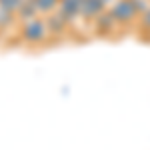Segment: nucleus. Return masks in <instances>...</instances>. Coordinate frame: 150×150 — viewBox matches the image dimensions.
Wrapping results in <instances>:
<instances>
[{
  "label": "nucleus",
  "mask_w": 150,
  "mask_h": 150,
  "mask_svg": "<svg viewBox=\"0 0 150 150\" xmlns=\"http://www.w3.org/2000/svg\"><path fill=\"white\" fill-rule=\"evenodd\" d=\"M48 26H46V20L44 18H32V20H28V22L22 24V28H20V36H22V40L26 44H40V42H44L48 38Z\"/></svg>",
  "instance_id": "obj_1"
},
{
  "label": "nucleus",
  "mask_w": 150,
  "mask_h": 150,
  "mask_svg": "<svg viewBox=\"0 0 150 150\" xmlns=\"http://www.w3.org/2000/svg\"><path fill=\"white\" fill-rule=\"evenodd\" d=\"M108 10H110V14L114 16V20L118 24L132 22L136 18V14H138L136 6H134V0H114Z\"/></svg>",
  "instance_id": "obj_2"
},
{
  "label": "nucleus",
  "mask_w": 150,
  "mask_h": 150,
  "mask_svg": "<svg viewBox=\"0 0 150 150\" xmlns=\"http://www.w3.org/2000/svg\"><path fill=\"white\" fill-rule=\"evenodd\" d=\"M114 0H82L80 16H84V18H96L98 14L108 10V6Z\"/></svg>",
  "instance_id": "obj_3"
},
{
  "label": "nucleus",
  "mask_w": 150,
  "mask_h": 150,
  "mask_svg": "<svg viewBox=\"0 0 150 150\" xmlns=\"http://www.w3.org/2000/svg\"><path fill=\"white\" fill-rule=\"evenodd\" d=\"M46 26H48V32L50 34H56V36H60V34H64L66 30H68V26H70V22L60 14V12H52V14H48L46 18Z\"/></svg>",
  "instance_id": "obj_4"
},
{
  "label": "nucleus",
  "mask_w": 150,
  "mask_h": 150,
  "mask_svg": "<svg viewBox=\"0 0 150 150\" xmlns=\"http://www.w3.org/2000/svg\"><path fill=\"white\" fill-rule=\"evenodd\" d=\"M80 6H82V0H60L58 12L72 24L76 16H80Z\"/></svg>",
  "instance_id": "obj_5"
},
{
  "label": "nucleus",
  "mask_w": 150,
  "mask_h": 150,
  "mask_svg": "<svg viewBox=\"0 0 150 150\" xmlns=\"http://www.w3.org/2000/svg\"><path fill=\"white\" fill-rule=\"evenodd\" d=\"M118 22L114 20V16L110 14V10L102 12V14H98L96 18H94V28L98 30V32H102V34H110V32H114Z\"/></svg>",
  "instance_id": "obj_6"
},
{
  "label": "nucleus",
  "mask_w": 150,
  "mask_h": 150,
  "mask_svg": "<svg viewBox=\"0 0 150 150\" xmlns=\"http://www.w3.org/2000/svg\"><path fill=\"white\" fill-rule=\"evenodd\" d=\"M36 16H38V8L34 6L32 0H26V2L22 4V8L16 12V18L22 20V22H28V20H32V18H36Z\"/></svg>",
  "instance_id": "obj_7"
},
{
  "label": "nucleus",
  "mask_w": 150,
  "mask_h": 150,
  "mask_svg": "<svg viewBox=\"0 0 150 150\" xmlns=\"http://www.w3.org/2000/svg\"><path fill=\"white\" fill-rule=\"evenodd\" d=\"M34 2V6L38 8V14H52V12L58 10V4H60V0H32Z\"/></svg>",
  "instance_id": "obj_8"
},
{
  "label": "nucleus",
  "mask_w": 150,
  "mask_h": 150,
  "mask_svg": "<svg viewBox=\"0 0 150 150\" xmlns=\"http://www.w3.org/2000/svg\"><path fill=\"white\" fill-rule=\"evenodd\" d=\"M24 2H26V0H0V10H6V12L16 14V12L22 8Z\"/></svg>",
  "instance_id": "obj_9"
},
{
  "label": "nucleus",
  "mask_w": 150,
  "mask_h": 150,
  "mask_svg": "<svg viewBox=\"0 0 150 150\" xmlns=\"http://www.w3.org/2000/svg\"><path fill=\"white\" fill-rule=\"evenodd\" d=\"M14 20H16V14L6 12V10H0V30H6L8 26H12Z\"/></svg>",
  "instance_id": "obj_10"
},
{
  "label": "nucleus",
  "mask_w": 150,
  "mask_h": 150,
  "mask_svg": "<svg viewBox=\"0 0 150 150\" xmlns=\"http://www.w3.org/2000/svg\"><path fill=\"white\" fill-rule=\"evenodd\" d=\"M134 6H136V10L142 12V14H144V12L150 8V4L146 2V0H134Z\"/></svg>",
  "instance_id": "obj_11"
},
{
  "label": "nucleus",
  "mask_w": 150,
  "mask_h": 150,
  "mask_svg": "<svg viewBox=\"0 0 150 150\" xmlns=\"http://www.w3.org/2000/svg\"><path fill=\"white\" fill-rule=\"evenodd\" d=\"M142 26L150 30V8H148L146 12H144V14H142Z\"/></svg>",
  "instance_id": "obj_12"
}]
</instances>
